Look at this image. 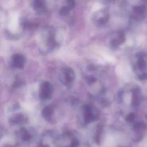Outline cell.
<instances>
[{
  "mask_svg": "<svg viewBox=\"0 0 147 147\" xmlns=\"http://www.w3.org/2000/svg\"><path fill=\"white\" fill-rule=\"evenodd\" d=\"M53 87L52 84L49 82H43L40 86V96L43 100H47L51 98L53 92Z\"/></svg>",
  "mask_w": 147,
  "mask_h": 147,
  "instance_id": "cell-1",
  "label": "cell"
},
{
  "mask_svg": "<svg viewBox=\"0 0 147 147\" xmlns=\"http://www.w3.org/2000/svg\"><path fill=\"white\" fill-rule=\"evenodd\" d=\"M84 111V119L86 123L91 122L96 120L98 118V114L96 113L94 108L89 105H84L83 107Z\"/></svg>",
  "mask_w": 147,
  "mask_h": 147,
  "instance_id": "cell-2",
  "label": "cell"
},
{
  "mask_svg": "<svg viewBox=\"0 0 147 147\" xmlns=\"http://www.w3.org/2000/svg\"><path fill=\"white\" fill-rule=\"evenodd\" d=\"M63 78L65 83L69 84L72 83L75 78V74L74 70L69 67L64 68L63 70Z\"/></svg>",
  "mask_w": 147,
  "mask_h": 147,
  "instance_id": "cell-3",
  "label": "cell"
},
{
  "mask_svg": "<svg viewBox=\"0 0 147 147\" xmlns=\"http://www.w3.org/2000/svg\"><path fill=\"white\" fill-rule=\"evenodd\" d=\"M146 13V9L144 6H137L133 10V16L137 20H141L144 18Z\"/></svg>",
  "mask_w": 147,
  "mask_h": 147,
  "instance_id": "cell-4",
  "label": "cell"
},
{
  "mask_svg": "<svg viewBox=\"0 0 147 147\" xmlns=\"http://www.w3.org/2000/svg\"><path fill=\"white\" fill-rule=\"evenodd\" d=\"M25 62V58L20 54H15L12 57V63L14 67L21 69L24 67Z\"/></svg>",
  "mask_w": 147,
  "mask_h": 147,
  "instance_id": "cell-5",
  "label": "cell"
},
{
  "mask_svg": "<svg viewBox=\"0 0 147 147\" xmlns=\"http://www.w3.org/2000/svg\"><path fill=\"white\" fill-rule=\"evenodd\" d=\"M141 91L138 87L136 88L133 92L132 96V105L134 107H137L141 102Z\"/></svg>",
  "mask_w": 147,
  "mask_h": 147,
  "instance_id": "cell-6",
  "label": "cell"
},
{
  "mask_svg": "<svg viewBox=\"0 0 147 147\" xmlns=\"http://www.w3.org/2000/svg\"><path fill=\"white\" fill-rule=\"evenodd\" d=\"M125 33L123 32H119L117 36L111 40V45L113 47H118L125 42Z\"/></svg>",
  "mask_w": 147,
  "mask_h": 147,
  "instance_id": "cell-7",
  "label": "cell"
},
{
  "mask_svg": "<svg viewBox=\"0 0 147 147\" xmlns=\"http://www.w3.org/2000/svg\"><path fill=\"white\" fill-rule=\"evenodd\" d=\"M136 68L140 72H141L140 74L146 72V71L147 69V64L146 61L143 58H140L137 61Z\"/></svg>",
  "mask_w": 147,
  "mask_h": 147,
  "instance_id": "cell-8",
  "label": "cell"
},
{
  "mask_svg": "<svg viewBox=\"0 0 147 147\" xmlns=\"http://www.w3.org/2000/svg\"><path fill=\"white\" fill-rule=\"evenodd\" d=\"M34 8L37 11H42L45 8V2L44 0H34Z\"/></svg>",
  "mask_w": 147,
  "mask_h": 147,
  "instance_id": "cell-9",
  "label": "cell"
},
{
  "mask_svg": "<svg viewBox=\"0 0 147 147\" xmlns=\"http://www.w3.org/2000/svg\"><path fill=\"white\" fill-rule=\"evenodd\" d=\"M134 130L135 131L137 132L138 134L137 135V136H142L141 133H140L142 131H143L145 129V125L143 122H139L136 123L134 125Z\"/></svg>",
  "mask_w": 147,
  "mask_h": 147,
  "instance_id": "cell-10",
  "label": "cell"
},
{
  "mask_svg": "<svg viewBox=\"0 0 147 147\" xmlns=\"http://www.w3.org/2000/svg\"><path fill=\"white\" fill-rule=\"evenodd\" d=\"M53 109L51 107L48 106L45 107L42 112L43 117L47 120H49L51 118L52 115L53 114Z\"/></svg>",
  "mask_w": 147,
  "mask_h": 147,
  "instance_id": "cell-11",
  "label": "cell"
},
{
  "mask_svg": "<svg viewBox=\"0 0 147 147\" xmlns=\"http://www.w3.org/2000/svg\"><path fill=\"white\" fill-rule=\"evenodd\" d=\"M101 17H99V18H98L96 19V22L97 25H104L107 21H108V14L106 13H101Z\"/></svg>",
  "mask_w": 147,
  "mask_h": 147,
  "instance_id": "cell-12",
  "label": "cell"
},
{
  "mask_svg": "<svg viewBox=\"0 0 147 147\" xmlns=\"http://www.w3.org/2000/svg\"><path fill=\"white\" fill-rule=\"evenodd\" d=\"M12 120L15 123H21L24 122L26 120V118L23 114H17V115L14 117Z\"/></svg>",
  "mask_w": 147,
  "mask_h": 147,
  "instance_id": "cell-13",
  "label": "cell"
},
{
  "mask_svg": "<svg viewBox=\"0 0 147 147\" xmlns=\"http://www.w3.org/2000/svg\"><path fill=\"white\" fill-rule=\"evenodd\" d=\"M102 127L101 126H99L97 128L95 135V141L96 144H99L101 141V137H102Z\"/></svg>",
  "mask_w": 147,
  "mask_h": 147,
  "instance_id": "cell-14",
  "label": "cell"
},
{
  "mask_svg": "<svg viewBox=\"0 0 147 147\" xmlns=\"http://www.w3.org/2000/svg\"><path fill=\"white\" fill-rule=\"evenodd\" d=\"M69 9L67 6H63L60 10V14L61 16H67L69 13Z\"/></svg>",
  "mask_w": 147,
  "mask_h": 147,
  "instance_id": "cell-15",
  "label": "cell"
},
{
  "mask_svg": "<svg viewBox=\"0 0 147 147\" xmlns=\"http://www.w3.org/2000/svg\"><path fill=\"white\" fill-rule=\"evenodd\" d=\"M135 119V115L134 113H129L126 117V121L128 122H132L133 121H134Z\"/></svg>",
  "mask_w": 147,
  "mask_h": 147,
  "instance_id": "cell-16",
  "label": "cell"
},
{
  "mask_svg": "<svg viewBox=\"0 0 147 147\" xmlns=\"http://www.w3.org/2000/svg\"><path fill=\"white\" fill-rule=\"evenodd\" d=\"M75 3L74 0H67V7L71 9H72L75 6Z\"/></svg>",
  "mask_w": 147,
  "mask_h": 147,
  "instance_id": "cell-17",
  "label": "cell"
},
{
  "mask_svg": "<svg viewBox=\"0 0 147 147\" xmlns=\"http://www.w3.org/2000/svg\"><path fill=\"white\" fill-rule=\"evenodd\" d=\"M138 78L141 80H144L146 79V78H147V74H146V72L142 73L141 74L138 75Z\"/></svg>",
  "mask_w": 147,
  "mask_h": 147,
  "instance_id": "cell-18",
  "label": "cell"
},
{
  "mask_svg": "<svg viewBox=\"0 0 147 147\" xmlns=\"http://www.w3.org/2000/svg\"><path fill=\"white\" fill-rule=\"evenodd\" d=\"M79 142L76 140H74L72 141V142L71 143V145H70V147H78L79 146Z\"/></svg>",
  "mask_w": 147,
  "mask_h": 147,
  "instance_id": "cell-19",
  "label": "cell"
},
{
  "mask_svg": "<svg viewBox=\"0 0 147 147\" xmlns=\"http://www.w3.org/2000/svg\"><path fill=\"white\" fill-rule=\"evenodd\" d=\"M87 81L89 83H94L95 82V79L92 77H89L87 79Z\"/></svg>",
  "mask_w": 147,
  "mask_h": 147,
  "instance_id": "cell-20",
  "label": "cell"
},
{
  "mask_svg": "<svg viewBox=\"0 0 147 147\" xmlns=\"http://www.w3.org/2000/svg\"><path fill=\"white\" fill-rule=\"evenodd\" d=\"M146 118H147V115H146Z\"/></svg>",
  "mask_w": 147,
  "mask_h": 147,
  "instance_id": "cell-21",
  "label": "cell"
}]
</instances>
